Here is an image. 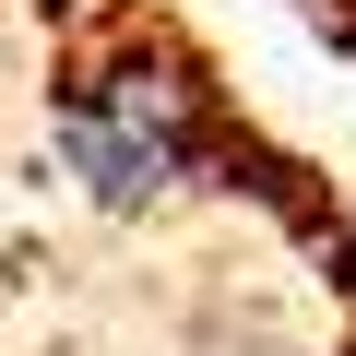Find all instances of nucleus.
I'll return each instance as SVG.
<instances>
[{
  "label": "nucleus",
  "instance_id": "obj_1",
  "mask_svg": "<svg viewBox=\"0 0 356 356\" xmlns=\"http://www.w3.org/2000/svg\"><path fill=\"white\" fill-rule=\"evenodd\" d=\"M60 154L95 202H166L202 154V83L154 60V48H119V60H83L60 83Z\"/></svg>",
  "mask_w": 356,
  "mask_h": 356
}]
</instances>
